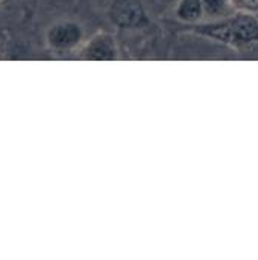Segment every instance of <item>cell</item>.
Segmentation results:
<instances>
[{"mask_svg":"<svg viewBox=\"0 0 258 260\" xmlns=\"http://www.w3.org/2000/svg\"><path fill=\"white\" fill-rule=\"evenodd\" d=\"M195 32L233 47L248 46L258 41V18L255 14L236 12L234 17H225L210 24L196 26Z\"/></svg>","mask_w":258,"mask_h":260,"instance_id":"obj_1","label":"cell"},{"mask_svg":"<svg viewBox=\"0 0 258 260\" xmlns=\"http://www.w3.org/2000/svg\"><path fill=\"white\" fill-rule=\"evenodd\" d=\"M109 18L123 29H135L148 24L149 15L140 0H113Z\"/></svg>","mask_w":258,"mask_h":260,"instance_id":"obj_2","label":"cell"},{"mask_svg":"<svg viewBox=\"0 0 258 260\" xmlns=\"http://www.w3.org/2000/svg\"><path fill=\"white\" fill-rule=\"evenodd\" d=\"M85 53L90 59L96 61H114L120 58L119 44L109 32L96 34L85 46Z\"/></svg>","mask_w":258,"mask_h":260,"instance_id":"obj_3","label":"cell"},{"mask_svg":"<svg viewBox=\"0 0 258 260\" xmlns=\"http://www.w3.org/2000/svg\"><path fill=\"white\" fill-rule=\"evenodd\" d=\"M173 14L176 20L187 24H196L205 18L202 0H179L175 6Z\"/></svg>","mask_w":258,"mask_h":260,"instance_id":"obj_4","label":"cell"},{"mask_svg":"<svg viewBox=\"0 0 258 260\" xmlns=\"http://www.w3.org/2000/svg\"><path fill=\"white\" fill-rule=\"evenodd\" d=\"M204 9H205V17L211 20H222L228 17V12L231 8L230 0H202Z\"/></svg>","mask_w":258,"mask_h":260,"instance_id":"obj_5","label":"cell"},{"mask_svg":"<svg viewBox=\"0 0 258 260\" xmlns=\"http://www.w3.org/2000/svg\"><path fill=\"white\" fill-rule=\"evenodd\" d=\"M230 3L236 12H248V14L258 12V0H230Z\"/></svg>","mask_w":258,"mask_h":260,"instance_id":"obj_6","label":"cell"}]
</instances>
